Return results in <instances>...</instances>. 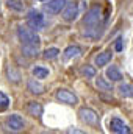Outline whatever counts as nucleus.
<instances>
[{"mask_svg":"<svg viewBox=\"0 0 133 134\" xmlns=\"http://www.w3.org/2000/svg\"><path fill=\"white\" fill-rule=\"evenodd\" d=\"M38 2H47V0H38Z\"/></svg>","mask_w":133,"mask_h":134,"instance_id":"obj_25","label":"nucleus"},{"mask_svg":"<svg viewBox=\"0 0 133 134\" xmlns=\"http://www.w3.org/2000/svg\"><path fill=\"white\" fill-rule=\"evenodd\" d=\"M28 114L30 115H33V117H41L42 115V104L41 103H38V101H30L28 103Z\"/></svg>","mask_w":133,"mask_h":134,"instance_id":"obj_11","label":"nucleus"},{"mask_svg":"<svg viewBox=\"0 0 133 134\" xmlns=\"http://www.w3.org/2000/svg\"><path fill=\"white\" fill-rule=\"evenodd\" d=\"M8 8L14 11H22L24 9V0H8Z\"/></svg>","mask_w":133,"mask_h":134,"instance_id":"obj_17","label":"nucleus"},{"mask_svg":"<svg viewBox=\"0 0 133 134\" xmlns=\"http://www.w3.org/2000/svg\"><path fill=\"white\" fill-rule=\"evenodd\" d=\"M111 58H113V53L111 52H102V53H99L96 56V66H99V67L106 66L111 61Z\"/></svg>","mask_w":133,"mask_h":134,"instance_id":"obj_10","label":"nucleus"},{"mask_svg":"<svg viewBox=\"0 0 133 134\" xmlns=\"http://www.w3.org/2000/svg\"><path fill=\"white\" fill-rule=\"evenodd\" d=\"M64 5H66V0H49V3H44L42 9L49 14H58L61 13Z\"/></svg>","mask_w":133,"mask_h":134,"instance_id":"obj_6","label":"nucleus"},{"mask_svg":"<svg viewBox=\"0 0 133 134\" xmlns=\"http://www.w3.org/2000/svg\"><path fill=\"white\" fill-rule=\"evenodd\" d=\"M81 73H83L86 78H94V76H96V69L93 66H85L81 69Z\"/></svg>","mask_w":133,"mask_h":134,"instance_id":"obj_22","label":"nucleus"},{"mask_svg":"<svg viewBox=\"0 0 133 134\" xmlns=\"http://www.w3.org/2000/svg\"><path fill=\"white\" fill-rule=\"evenodd\" d=\"M81 50L78 45H69L66 50H64V59H72V58H77L80 56Z\"/></svg>","mask_w":133,"mask_h":134,"instance_id":"obj_13","label":"nucleus"},{"mask_svg":"<svg viewBox=\"0 0 133 134\" xmlns=\"http://www.w3.org/2000/svg\"><path fill=\"white\" fill-rule=\"evenodd\" d=\"M99 22H100V8L99 6H93V8L86 13L85 19H83V24H85V27H86L83 33H88L89 30H97Z\"/></svg>","mask_w":133,"mask_h":134,"instance_id":"obj_1","label":"nucleus"},{"mask_svg":"<svg viewBox=\"0 0 133 134\" xmlns=\"http://www.w3.org/2000/svg\"><path fill=\"white\" fill-rule=\"evenodd\" d=\"M57 98L61 101V103H66V104H75L78 98L74 92L67 91V89H58L57 91Z\"/></svg>","mask_w":133,"mask_h":134,"instance_id":"obj_7","label":"nucleus"},{"mask_svg":"<svg viewBox=\"0 0 133 134\" xmlns=\"http://www.w3.org/2000/svg\"><path fill=\"white\" fill-rule=\"evenodd\" d=\"M106 76H108L111 81H121V80H122V75H121V72H119L116 67H113V66L106 70Z\"/></svg>","mask_w":133,"mask_h":134,"instance_id":"obj_16","label":"nucleus"},{"mask_svg":"<svg viewBox=\"0 0 133 134\" xmlns=\"http://www.w3.org/2000/svg\"><path fill=\"white\" fill-rule=\"evenodd\" d=\"M27 24H28V27L33 28V30H41V28H44V25H45L42 14H41L39 11H36V9H30V11H28V14H27Z\"/></svg>","mask_w":133,"mask_h":134,"instance_id":"obj_3","label":"nucleus"},{"mask_svg":"<svg viewBox=\"0 0 133 134\" xmlns=\"http://www.w3.org/2000/svg\"><path fill=\"white\" fill-rule=\"evenodd\" d=\"M119 94L125 98H133V86L132 84H121L119 86Z\"/></svg>","mask_w":133,"mask_h":134,"instance_id":"obj_15","label":"nucleus"},{"mask_svg":"<svg viewBox=\"0 0 133 134\" xmlns=\"http://www.w3.org/2000/svg\"><path fill=\"white\" fill-rule=\"evenodd\" d=\"M6 126H8V130H11V131H22L24 126H25V122H24V119H22L21 115L13 114V115H9V117L6 119Z\"/></svg>","mask_w":133,"mask_h":134,"instance_id":"obj_4","label":"nucleus"},{"mask_svg":"<svg viewBox=\"0 0 133 134\" xmlns=\"http://www.w3.org/2000/svg\"><path fill=\"white\" fill-rule=\"evenodd\" d=\"M80 119L86 123V125H96L97 123V112L91 108H81L80 109Z\"/></svg>","mask_w":133,"mask_h":134,"instance_id":"obj_5","label":"nucleus"},{"mask_svg":"<svg viewBox=\"0 0 133 134\" xmlns=\"http://www.w3.org/2000/svg\"><path fill=\"white\" fill-rule=\"evenodd\" d=\"M17 36H19V39L22 41V44L39 45V42H41L39 36L34 33V30H28V28H24V27H21V28L17 30Z\"/></svg>","mask_w":133,"mask_h":134,"instance_id":"obj_2","label":"nucleus"},{"mask_svg":"<svg viewBox=\"0 0 133 134\" xmlns=\"http://www.w3.org/2000/svg\"><path fill=\"white\" fill-rule=\"evenodd\" d=\"M64 11H63V19L66 20V22H72V20H75L77 19V16H78V6H77V3H67L64 5V8H63Z\"/></svg>","mask_w":133,"mask_h":134,"instance_id":"obj_8","label":"nucleus"},{"mask_svg":"<svg viewBox=\"0 0 133 134\" xmlns=\"http://www.w3.org/2000/svg\"><path fill=\"white\" fill-rule=\"evenodd\" d=\"M27 87H28V91H30L32 94H36V95H39V94L44 92V86H42L39 81H36V80H30L28 84H27Z\"/></svg>","mask_w":133,"mask_h":134,"instance_id":"obj_14","label":"nucleus"},{"mask_svg":"<svg viewBox=\"0 0 133 134\" xmlns=\"http://www.w3.org/2000/svg\"><path fill=\"white\" fill-rule=\"evenodd\" d=\"M110 130H111L113 133H117V134H127V133H130L129 126H127V125H125L121 119H117V117L111 119V122H110Z\"/></svg>","mask_w":133,"mask_h":134,"instance_id":"obj_9","label":"nucleus"},{"mask_svg":"<svg viewBox=\"0 0 133 134\" xmlns=\"http://www.w3.org/2000/svg\"><path fill=\"white\" fill-rule=\"evenodd\" d=\"M8 78H9V81H14V83H19L21 81V73L14 69L13 66L8 67Z\"/></svg>","mask_w":133,"mask_h":134,"instance_id":"obj_18","label":"nucleus"},{"mask_svg":"<svg viewBox=\"0 0 133 134\" xmlns=\"http://www.w3.org/2000/svg\"><path fill=\"white\" fill-rule=\"evenodd\" d=\"M33 75L36 76V78H47V76H49V70L44 69V67H34Z\"/></svg>","mask_w":133,"mask_h":134,"instance_id":"obj_20","label":"nucleus"},{"mask_svg":"<svg viewBox=\"0 0 133 134\" xmlns=\"http://www.w3.org/2000/svg\"><path fill=\"white\" fill-rule=\"evenodd\" d=\"M58 55H60V50L55 48V47L44 50V58H45V59H55V58H58Z\"/></svg>","mask_w":133,"mask_h":134,"instance_id":"obj_19","label":"nucleus"},{"mask_svg":"<svg viewBox=\"0 0 133 134\" xmlns=\"http://www.w3.org/2000/svg\"><path fill=\"white\" fill-rule=\"evenodd\" d=\"M8 104H9V98H8L3 92H0V111L6 109V108H8Z\"/></svg>","mask_w":133,"mask_h":134,"instance_id":"obj_23","label":"nucleus"},{"mask_svg":"<svg viewBox=\"0 0 133 134\" xmlns=\"http://www.w3.org/2000/svg\"><path fill=\"white\" fill-rule=\"evenodd\" d=\"M116 50H117V52L122 50V39H117V41H116Z\"/></svg>","mask_w":133,"mask_h":134,"instance_id":"obj_24","label":"nucleus"},{"mask_svg":"<svg viewBox=\"0 0 133 134\" xmlns=\"http://www.w3.org/2000/svg\"><path fill=\"white\" fill-rule=\"evenodd\" d=\"M22 53L28 58H34V56H38L39 48H38V45H33V44H22Z\"/></svg>","mask_w":133,"mask_h":134,"instance_id":"obj_12","label":"nucleus"},{"mask_svg":"<svg viewBox=\"0 0 133 134\" xmlns=\"http://www.w3.org/2000/svg\"><path fill=\"white\" fill-rule=\"evenodd\" d=\"M96 84H97V87H99L100 91H113V86L110 83H106L103 78H97Z\"/></svg>","mask_w":133,"mask_h":134,"instance_id":"obj_21","label":"nucleus"}]
</instances>
